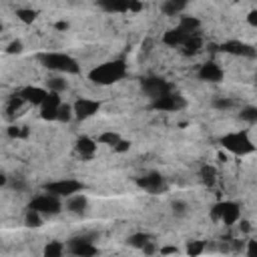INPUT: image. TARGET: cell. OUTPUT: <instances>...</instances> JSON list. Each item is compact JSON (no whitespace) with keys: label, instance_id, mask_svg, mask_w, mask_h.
<instances>
[{"label":"cell","instance_id":"1","mask_svg":"<svg viewBox=\"0 0 257 257\" xmlns=\"http://www.w3.org/2000/svg\"><path fill=\"white\" fill-rule=\"evenodd\" d=\"M127 74V65L125 60H111V63L99 65L88 72V79L95 85H115L119 81H123Z\"/></svg>","mask_w":257,"mask_h":257},{"label":"cell","instance_id":"2","mask_svg":"<svg viewBox=\"0 0 257 257\" xmlns=\"http://www.w3.org/2000/svg\"><path fill=\"white\" fill-rule=\"evenodd\" d=\"M38 60L42 63V67H47L49 70H54V72H63V74L81 72V65L70 54H65V52H40Z\"/></svg>","mask_w":257,"mask_h":257},{"label":"cell","instance_id":"3","mask_svg":"<svg viewBox=\"0 0 257 257\" xmlns=\"http://www.w3.org/2000/svg\"><path fill=\"white\" fill-rule=\"evenodd\" d=\"M221 145H223L225 151H229V153H233V155L255 153V145H253V141L249 139V135L245 131L225 135V137H221Z\"/></svg>","mask_w":257,"mask_h":257},{"label":"cell","instance_id":"4","mask_svg":"<svg viewBox=\"0 0 257 257\" xmlns=\"http://www.w3.org/2000/svg\"><path fill=\"white\" fill-rule=\"evenodd\" d=\"M83 189H85V185L74 179H60V181H52V183L44 185V191L54 195V197H60V199H67L74 193H81Z\"/></svg>","mask_w":257,"mask_h":257},{"label":"cell","instance_id":"5","mask_svg":"<svg viewBox=\"0 0 257 257\" xmlns=\"http://www.w3.org/2000/svg\"><path fill=\"white\" fill-rule=\"evenodd\" d=\"M28 209L38 211L40 215H56L63 211V203H60V197H54L51 193H44V195H38V197H34L30 201Z\"/></svg>","mask_w":257,"mask_h":257},{"label":"cell","instance_id":"6","mask_svg":"<svg viewBox=\"0 0 257 257\" xmlns=\"http://www.w3.org/2000/svg\"><path fill=\"white\" fill-rule=\"evenodd\" d=\"M185 107V99L169 90V93H165L157 99H153V109L157 111H167V113H173V111H181Z\"/></svg>","mask_w":257,"mask_h":257},{"label":"cell","instance_id":"7","mask_svg":"<svg viewBox=\"0 0 257 257\" xmlns=\"http://www.w3.org/2000/svg\"><path fill=\"white\" fill-rule=\"evenodd\" d=\"M137 185L151 195H159L167 189V181H165V177L159 173H149V175L137 179Z\"/></svg>","mask_w":257,"mask_h":257},{"label":"cell","instance_id":"8","mask_svg":"<svg viewBox=\"0 0 257 257\" xmlns=\"http://www.w3.org/2000/svg\"><path fill=\"white\" fill-rule=\"evenodd\" d=\"M99 111H101V103L93 101V99H77V101H74V104H72L74 117L81 119V120H86L90 117H95Z\"/></svg>","mask_w":257,"mask_h":257},{"label":"cell","instance_id":"9","mask_svg":"<svg viewBox=\"0 0 257 257\" xmlns=\"http://www.w3.org/2000/svg\"><path fill=\"white\" fill-rule=\"evenodd\" d=\"M221 51L227 52V54H233V56H245V58H255L257 56V51L251 47V44H245L241 40H227L221 44Z\"/></svg>","mask_w":257,"mask_h":257},{"label":"cell","instance_id":"10","mask_svg":"<svg viewBox=\"0 0 257 257\" xmlns=\"http://www.w3.org/2000/svg\"><path fill=\"white\" fill-rule=\"evenodd\" d=\"M141 86H143V93L147 97H151V99H157V97H161V95H165V93H169V90H171V85L167 81L157 79V77L145 79L141 83Z\"/></svg>","mask_w":257,"mask_h":257},{"label":"cell","instance_id":"11","mask_svg":"<svg viewBox=\"0 0 257 257\" xmlns=\"http://www.w3.org/2000/svg\"><path fill=\"white\" fill-rule=\"evenodd\" d=\"M67 247H69V251L72 255H81V257H90V255H97L99 253V249L90 243L86 237H72L69 241Z\"/></svg>","mask_w":257,"mask_h":257},{"label":"cell","instance_id":"12","mask_svg":"<svg viewBox=\"0 0 257 257\" xmlns=\"http://www.w3.org/2000/svg\"><path fill=\"white\" fill-rule=\"evenodd\" d=\"M241 217V209L237 203L233 201H223L219 203V221H223L225 225H235Z\"/></svg>","mask_w":257,"mask_h":257},{"label":"cell","instance_id":"13","mask_svg":"<svg viewBox=\"0 0 257 257\" xmlns=\"http://www.w3.org/2000/svg\"><path fill=\"white\" fill-rule=\"evenodd\" d=\"M60 103L63 101H60L58 93H49L47 99H44L40 104V117L44 120H56V111L60 107Z\"/></svg>","mask_w":257,"mask_h":257},{"label":"cell","instance_id":"14","mask_svg":"<svg viewBox=\"0 0 257 257\" xmlns=\"http://www.w3.org/2000/svg\"><path fill=\"white\" fill-rule=\"evenodd\" d=\"M47 95H49V90L42 88V86H24L20 93H18V97H20L24 103L36 104V107H40L42 101L47 99Z\"/></svg>","mask_w":257,"mask_h":257},{"label":"cell","instance_id":"15","mask_svg":"<svg viewBox=\"0 0 257 257\" xmlns=\"http://www.w3.org/2000/svg\"><path fill=\"white\" fill-rule=\"evenodd\" d=\"M199 79L205 81V83H221L223 81V70L219 65L215 63H205L201 69H199Z\"/></svg>","mask_w":257,"mask_h":257},{"label":"cell","instance_id":"16","mask_svg":"<svg viewBox=\"0 0 257 257\" xmlns=\"http://www.w3.org/2000/svg\"><path fill=\"white\" fill-rule=\"evenodd\" d=\"M86 207H88V199L83 193H74L70 197H67V211H70L74 215H83Z\"/></svg>","mask_w":257,"mask_h":257},{"label":"cell","instance_id":"17","mask_svg":"<svg viewBox=\"0 0 257 257\" xmlns=\"http://www.w3.org/2000/svg\"><path fill=\"white\" fill-rule=\"evenodd\" d=\"M74 149H77V153L85 159H90L95 153H97V141H93L90 137H79L77 139V145H74Z\"/></svg>","mask_w":257,"mask_h":257},{"label":"cell","instance_id":"18","mask_svg":"<svg viewBox=\"0 0 257 257\" xmlns=\"http://www.w3.org/2000/svg\"><path fill=\"white\" fill-rule=\"evenodd\" d=\"M189 34L185 33L183 28H171V30H167L165 33V36H163V42L167 44V47H181V44L185 42V38H187Z\"/></svg>","mask_w":257,"mask_h":257},{"label":"cell","instance_id":"19","mask_svg":"<svg viewBox=\"0 0 257 257\" xmlns=\"http://www.w3.org/2000/svg\"><path fill=\"white\" fill-rule=\"evenodd\" d=\"M181 47H183V52H185L187 56H191V54H197V52L201 51L203 40H201V36H199L197 33H193V34H189V36L185 38V42L181 44Z\"/></svg>","mask_w":257,"mask_h":257},{"label":"cell","instance_id":"20","mask_svg":"<svg viewBox=\"0 0 257 257\" xmlns=\"http://www.w3.org/2000/svg\"><path fill=\"white\" fill-rule=\"evenodd\" d=\"M187 4H189V0H167V2L161 6V10L167 14V17H175V14H179Z\"/></svg>","mask_w":257,"mask_h":257},{"label":"cell","instance_id":"21","mask_svg":"<svg viewBox=\"0 0 257 257\" xmlns=\"http://www.w3.org/2000/svg\"><path fill=\"white\" fill-rule=\"evenodd\" d=\"M201 26L199 18H193V17H181V22H179V28H183L187 34H193V33H197Z\"/></svg>","mask_w":257,"mask_h":257},{"label":"cell","instance_id":"22","mask_svg":"<svg viewBox=\"0 0 257 257\" xmlns=\"http://www.w3.org/2000/svg\"><path fill=\"white\" fill-rule=\"evenodd\" d=\"M24 223H26V227L36 229V227L42 225V215L38 213V211H34V209H28L26 215H24Z\"/></svg>","mask_w":257,"mask_h":257},{"label":"cell","instance_id":"23","mask_svg":"<svg viewBox=\"0 0 257 257\" xmlns=\"http://www.w3.org/2000/svg\"><path fill=\"white\" fill-rule=\"evenodd\" d=\"M47 90L49 93H63V90H67V81L60 79V77H52L47 81Z\"/></svg>","mask_w":257,"mask_h":257},{"label":"cell","instance_id":"24","mask_svg":"<svg viewBox=\"0 0 257 257\" xmlns=\"http://www.w3.org/2000/svg\"><path fill=\"white\" fill-rule=\"evenodd\" d=\"M74 117L72 113V104H65V103H60V107L56 111V120H60V123H69V120Z\"/></svg>","mask_w":257,"mask_h":257},{"label":"cell","instance_id":"25","mask_svg":"<svg viewBox=\"0 0 257 257\" xmlns=\"http://www.w3.org/2000/svg\"><path fill=\"white\" fill-rule=\"evenodd\" d=\"M215 177H217V171L211 167V165H203V167H201V181L207 187H211L215 183Z\"/></svg>","mask_w":257,"mask_h":257},{"label":"cell","instance_id":"26","mask_svg":"<svg viewBox=\"0 0 257 257\" xmlns=\"http://www.w3.org/2000/svg\"><path fill=\"white\" fill-rule=\"evenodd\" d=\"M42 253L47 255V257H60V255L65 253V245L60 243V241H51V243H49L47 247H44Z\"/></svg>","mask_w":257,"mask_h":257},{"label":"cell","instance_id":"27","mask_svg":"<svg viewBox=\"0 0 257 257\" xmlns=\"http://www.w3.org/2000/svg\"><path fill=\"white\" fill-rule=\"evenodd\" d=\"M119 141H120V135L115 133V131H107V133H101V135H99V143H101V145L115 147Z\"/></svg>","mask_w":257,"mask_h":257},{"label":"cell","instance_id":"28","mask_svg":"<svg viewBox=\"0 0 257 257\" xmlns=\"http://www.w3.org/2000/svg\"><path fill=\"white\" fill-rule=\"evenodd\" d=\"M17 17H18L24 24H33V22L36 20V17H38V12L33 10V8H18V10H17Z\"/></svg>","mask_w":257,"mask_h":257},{"label":"cell","instance_id":"29","mask_svg":"<svg viewBox=\"0 0 257 257\" xmlns=\"http://www.w3.org/2000/svg\"><path fill=\"white\" fill-rule=\"evenodd\" d=\"M239 119L245 120V123H249V125H255V123H257V109H255V107H245V109H241Z\"/></svg>","mask_w":257,"mask_h":257},{"label":"cell","instance_id":"30","mask_svg":"<svg viewBox=\"0 0 257 257\" xmlns=\"http://www.w3.org/2000/svg\"><path fill=\"white\" fill-rule=\"evenodd\" d=\"M151 237L147 235V233H133L131 237H129V245H133V247H137V249H141L147 241H149Z\"/></svg>","mask_w":257,"mask_h":257},{"label":"cell","instance_id":"31","mask_svg":"<svg viewBox=\"0 0 257 257\" xmlns=\"http://www.w3.org/2000/svg\"><path fill=\"white\" fill-rule=\"evenodd\" d=\"M205 251V243L203 241H189V245H187V253L189 255H201Z\"/></svg>","mask_w":257,"mask_h":257},{"label":"cell","instance_id":"32","mask_svg":"<svg viewBox=\"0 0 257 257\" xmlns=\"http://www.w3.org/2000/svg\"><path fill=\"white\" fill-rule=\"evenodd\" d=\"M8 135H10L12 139H24V137H28V129L12 125V127H8Z\"/></svg>","mask_w":257,"mask_h":257},{"label":"cell","instance_id":"33","mask_svg":"<svg viewBox=\"0 0 257 257\" xmlns=\"http://www.w3.org/2000/svg\"><path fill=\"white\" fill-rule=\"evenodd\" d=\"M22 104H24V101H22L18 95H14V97L10 99V103H8V115H14L17 111H20Z\"/></svg>","mask_w":257,"mask_h":257},{"label":"cell","instance_id":"34","mask_svg":"<svg viewBox=\"0 0 257 257\" xmlns=\"http://www.w3.org/2000/svg\"><path fill=\"white\" fill-rule=\"evenodd\" d=\"M233 104H235V103H233L231 99H215V101H213V107L219 109V111H229Z\"/></svg>","mask_w":257,"mask_h":257},{"label":"cell","instance_id":"35","mask_svg":"<svg viewBox=\"0 0 257 257\" xmlns=\"http://www.w3.org/2000/svg\"><path fill=\"white\" fill-rule=\"evenodd\" d=\"M22 51H24V44H22L20 40H12V42L8 44V49H6L8 54H20Z\"/></svg>","mask_w":257,"mask_h":257},{"label":"cell","instance_id":"36","mask_svg":"<svg viewBox=\"0 0 257 257\" xmlns=\"http://www.w3.org/2000/svg\"><path fill=\"white\" fill-rule=\"evenodd\" d=\"M99 6L107 12H115V6H117V0H97Z\"/></svg>","mask_w":257,"mask_h":257},{"label":"cell","instance_id":"37","mask_svg":"<svg viewBox=\"0 0 257 257\" xmlns=\"http://www.w3.org/2000/svg\"><path fill=\"white\" fill-rule=\"evenodd\" d=\"M133 0H117V6H115V12H129V6H131Z\"/></svg>","mask_w":257,"mask_h":257},{"label":"cell","instance_id":"38","mask_svg":"<svg viewBox=\"0 0 257 257\" xmlns=\"http://www.w3.org/2000/svg\"><path fill=\"white\" fill-rule=\"evenodd\" d=\"M113 149L117 151V153H125V151H129V149H131V143H129V141H123V139H120V141H119V143H117V145H115Z\"/></svg>","mask_w":257,"mask_h":257},{"label":"cell","instance_id":"39","mask_svg":"<svg viewBox=\"0 0 257 257\" xmlns=\"http://www.w3.org/2000/svg\"><path fill=\"white\" fill-rule=\"evenodd\" d=\"M173 213H175V215H185V213H187V205L181 203V201H179V203H173Z\"/></svg>","mask_w":257,"mask_h":257},{"label":"cell","instance_id":"40","mask_svg":"<svg viewBox=\"0 0 257 257\" xmlns=\"http://www.w3.org/2000/svg\"><path fill=\"white\" fill-rule=\"evenodd\" d=\"M141 249H143V251H145L147 255H151V253H155V251H157V247H155V243H153V241H151V239L147 241V243H145V245H143Z\"/></svg>","mask_w":257,"mask_h":257},{"label":"cell","instance_id":"41","mask_svg":"<svg viewBox=\"0 0 257 257\" xmlns=\"http://www.w3.org/2000/svg\"><path fill=\"white\" fill-rule=\"evenodd\" d=\"M143 10V2L141 0H133L131 6H129V12H141Z\"/></svg>","mask_w":257,"mask_h":257},{"label":"cell","instance_id":"42","mask_svg":"<svg viewBox=\"0 0 257 257\" xmlns=\"http://www.w3.org/2000/svg\"><path fill=\"white\" fill-rule=\"evenodd\" d=\"M247 22H249L251 26H257V10H251V12L247 14Z\"/></svg>","mask_w":257,"mask_h":257},{"label":"cell","instance_id":"43","mask_svg":"<svg viewBox=\"0 0 257 257\" xmlns=\"http://www.w3.org/2000/svg\"><path fill=\"white\" fill-rule=\"evenodd\" d=\"M173 253H179L177 247H161V255H173Z\"/></svg>","mask_w":257,"mask_h":257},{"label":"cell","instance_id":"44","mask_svg":"<svg viewBox=\"0 0 257 257\" xmlns=\"http://www.w3.org/2000/svg\"><path fill=\"white\" fill-rule=\"evenodd\" d=\"M239 227H241V231H251V223L249 221H241V225H239Z\"/></svg>","mask_w":257,"mask_h":257},{"label":"cell","instance_id":"45","mask_svg":"<svg viewBox=\"0 0 257 257\" xmlns=\"http://www.w3.org/2000/svg\"><path fill=\"white\" fill-rule=\"evenodd\" d=\"M54 26H56V30H67L69 28V22H56Z\"/></svg>","mask_w":257,"mask_h":257},{"label":"cell","instance_id":"46","mask_svg":"<svg viewBox=\"0 0 257 257\" xmlns=\"http://www.w3.org/2000/svg\"><path fill=\"white\" fill-rule=\"evenodd\" d=\"M6 183H8L6 175H4V173H0V187H2V185H6Z\"/></svg>","mask_w":257,"mask_h":257},{"label":"cell","instance_id":"47","mask_svg":"<svg viewBox=\"0 0 257 257\" xmlns=\"http://www.w3.org/2000/svg\"><path fill=\"white\" fill-rule=\"evenodd\" d=\"M0 33H2V24H0Z\"/></svg>","mask_w":257,"mask_h":257}]
</instances>
